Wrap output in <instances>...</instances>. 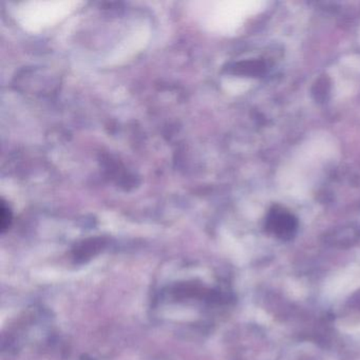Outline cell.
<instances>
[{
  "mask_svg": "<svg viewBox=\"0 0 360 360\" xmlns=\"http://www.w3.org/2000/svg\"><path fill=\"white\" fill-rule=\"evenodd\" d=\"M360 240V225L349 224L326 233V242L335 248H349Z\"/></svg>",
  "mask_w": 360,
  "mask_h": 360,
  "instance_id": "cell-2",
  "label": "cell"
},
{
  "mask_svg": "<svg viewBox=\"0 0 360 360\" xmlns=\"http://www.w3.org/2000/svg\"><path fill=\"white\" fill-rule=\"evenodd\" d=\"M330 79H328L326 75H323L314 85L313 89H311V96H313L314 100L316 102L324 103L328 100V96H330Z\"/></svg>",
  "mask_w": 360,
  "mask_h": 360,
  "instance_id": "cell-3",
  "label": "cell"
},
{
  "mask_svg": "<svg viewBox=\"0 0 360 360\" xmlns=\"http://www.w3.org/2000/svg\"><path fill=\"white\" fill-rule=\"evenodd\" d=\"M265 229L269 235L281 241H290L296 236L298 220L282 206H273L267 214Z\"/></svg>",
  "mask_w": 360,
  "mask_h": 360,
  "instance_id": "cell-1",
  "label": "cell"
}]
</instances>
